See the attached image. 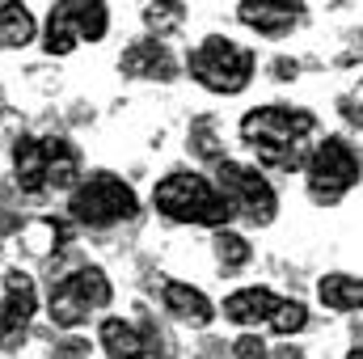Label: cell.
Segmentation results:
<instances>
[{"label": "cell", "instance_id": "6da1fadb", "mask_svg": "<svg viewBox=\"0 0 363 359\" xmlns=\"http://www.w3.org/2000/svg\"><path fill=\"white\" fill-rule=\"evenodd\" d=\"M313 131H317V114L300 106H258L241 118V140L254 148V157L267 170L279 174L304 165V144Z\"/></svg>", "mask_w": 363, "mask_h": 359}, {"label": "cell", "instance_id": "7a4b0ae2", "mask_svg": "<svg viewBox=\"0 0 363 359\" xmlns=\"http://www.w3.org/2000/svg\"><path fill=\"white\" fill-rule=\"evenodd\" d=\"M13 174L30 199H43L47 190H68L81 174V153L64 136H17L13 140Z\"/></svg>", "mask_w": 363, "mask_h": 359}, {"label": "cell", "instance_id": "3957f363", "mask_svg": "<svg viewBox=\"0 0 363 359\" xmlns=\"http://www.w3.org/2000/svg\"><path fill=\"white\" fill-rule=\"evenodd\" d=\"M152 207L178 224H203V228H228L233 220V203L224 199V190L203 174H186V170H174L157 182L152 190Z\"/></svg>", "mask_w": 363, "mask_h": 359}, {"label": "cell", "instance_id": "277c9868", "mask_svg": "<svg viewBox=\"0 0 363 359\" xmlns=\"http://www.w3.org/2000/svg\"><path fill=\"white\" fill-rule=\"evenodd\" d=\"M254 64H258L254 51L241 47V43H233L228 34H211V38H203V43L190 51V77H194L203 89L224 93V97L241 93L254 81Z\"/></svg>", "mask_w": 363, "mask_h": 359}, {"label": "cell", "instance_id": "5b68a950", "mask_svg": "<svg viewBox=\"0 0 363 359\" xmlns=\"http://www.w3.org/2000/svg\"><path fill=\"white\" fill-rule=\"evenodd\" d=\"M110 300H114V287H110L106 270H101V267H89V263H81L77 270H68V275L51 279L47 317H51L55 326L72 330V326H81V321L89 317V309H106Z\"/></svg>", "mask_w": 363, "mask_h": 359}, {"label": "cell", "instance_id": "8992f818", "mask_svg": "<svg viewBox=\"0 0 363 359\" xmlns=\"http://www.w3.org/2000/svg\"><path fill=\"white\" fill-rule=\"evenodd\" d=\"M72 220L77 224H89V228H110V224H123V220H135L140 216V199L135 190L114 174H89L72 190V203H68Z\"/></svg>", "mask_w": 363, "mask_h": 359}, {"label": "cell", "instance_id": "52a82bcc", "mask_svg": "<svg viewBox=\"0 0 363 359\" xmlns=\"http://www.w3.org/2000/svg\"><path fill=\"white\" fill-rule=\"evenodd\" d=\"M304 174H308V194L313 203L321 207H334L355 182H359V153L342 140V136H325L313 157L304 161Z\"/></svg>", "mask_w": 363, "mask_h": 359}, {"label": "cell", "instance_id": "ba28073f", "mask_svg": "<svg viewBox=\"0 0 363 359\" xmlns=\"http://www.w3.org/2000/svg\"><path fill=\"white\" fill-rule=\"evenodd\" d=\"M110 30V4L101 0H64L47 13V51L68 55L77 43H97Z\"/></svg>", "mask_w": 363, "mask_h": 359}, {"label": "cell", "instance_id": "9c48e42d", "mask_svg": "<svg viewBox=\"0 0 363 359\" xmlns=\"http://www.w3.org/2000/svg\"><path fill=\"white\" fill-rule=\"evenodd\" d=\"M216 186L224 190V199L233 203V211H241L250 224H271L279 211V194L258 170L241 165V161H220L216 165Z\"/></svg>", "mask_w": 363, "mask_h": 359}, {"label": "cell", "instance_id": "30bf717a", "mask_svg": "<svg viewBox=\"0 0 363 359\" xmlns=\"http://www.w3.org/2000/svg\"><path fill=\"white\" fill-rule=\"evenodd\" d=\"M118 68H123L127 77H140V81H174V77H178L174 55H169L165 43H157V38H140V43H131V47L123 51Z\"/></svg>", "mask_w": 363, "mask_h": 359}, {"label": "cell", "instance_id": "8fae6325", "mask_svg": "<svg viewBox=\"0 0 363 359\" xmlns=\"http://www.w3.org/2000/svg\"><path fill=\"white\" fill-rule=\"evenodd\" d=\"M237 17H241L250 30L267 34V38H283V34H291V30L300 26L304 4H300V0H283V4H254V0H241V4H237Z\"/></svg>", "mask_w": 363, "mask_h": 359}, {"label": "cell", "instance_id": "7c38bea8", "mask_svg": "<svg viewBox=\"0 0 363 359\" xmlns=\"http://www.w3.org/2000/svg\"><path fill=\"white\" fill-rule=\"evenodd\" d=\"M161 300H165V313H174L182 326H194V330L211 326V317H216L211 300H207L199 287L178 283V279H165V283H161Z\"/></svg>", "mask_w": 363, "mask_h": 359}, {"label": "cell", "instance_id": "4fadbf2b", "mask_svg": "<svg viewBox=\"0 0 363 359\" xmlns=\"http://www.w3.org/2000/svg\"><path fill=\"white\" fill-rule=\"evenodd\" d=\"M279 296H274L271 287H241V292H233L228 300H224V317L228 321H237V326H258V321H267L271 326L274 313H279Z\"/></svg>", "mask_w": 363, "mask_h": 359}, {"label": "cell", "instance_id": "5bb4252c", "mask_svg": "<svg viewBox=\"0 0 363 359\" xmlns=\"http://www.w3.org/2000/svg\"><path fill=\"white\" fill-rule=\"evenodd\" d=\"M97 338H101V347H106V355L110 359H148V343H144V334H140L135 326L118 321V317H106L101 330H97Z\"/></svg>", "mask_w": 363, "mask_h": 359}, {"label": "cell", "instance_id": "9a60e30c", "mask_svg": "<svg viewBox=\"0 0 363 359\" xmlns=\"http://www.w3.org/2000/svg\"><path fill=\"white\" fill-rule=\"evenodd\" d=\"M317 296H321V304L334 309V313L363 309V279L359 275H342V270H334V275H325V279L317 283Z\"/></svg>", "mask_w": 363, "mask_h": 359}, {"label": "cell", "instance_id": "2e32d148", "mask_svg": "<svg viewBox=\"0 0 363 359\" xmlns=\"http://www.w3.org/2000/svg\"><path fill=\"white\" fill-rule=\"evenodd\" d=\"M34 38V17L21 0H0V47H26Z\"/></svg>", "mask_w": 363, "mask_h": 359}, {"label": "cell", "instance_id": "e0dca14e", "mask_svg": "<svg viewBox=\"0 0 363 359\" xmlns=\"http://www.w3.org/2000/svg\"><path fill=\"white\" fill-rule=\"evenodd\" d=\"M21 237H26V254H34V258H47L51 250H60V245H68V228L60 224V220H34L30 228H21Z\"/></svg>", "mask_w": 363, "mask_h": 359}, {"label": "cell", "instance_id": "ac0fdd59", "mask_svg": "<svg viewBox=\"0 0 363 359\" xmlns=\"http://www.w3.org/2000/svg\"><path fill=\"white\" fill-rule=\"evenodd\" d=\"M211 250H216V263L224 270H241L250 258H254V245L241 237V233H216V241H211Z\"/></svg>", "mask_w": 363, "mask_h": 359}, {"label": "cell", "instance_id": "d6986e66", "mask_svg": "<svg viewBox=\"0 0 363 359\" xmlns=\"http://www.w3.org/2000/svg\"><path fill=\"white\" fill-rule=\"evenodd\" d=\"M190 148H194V157H203L207 165L228 161L224 148H220V136H216V118H194V123H190Z\"/></svg>", "mask_w": 363, "mask_h": 359}, {"label": "cell", "instance_id": "ffe728a7", "mask_svg": "<svg viewBox=\"0 0 363 359\" xmlns=\"http://www.w3.org/2000/svg\"><path fill=\"white\" fill-rule=\"evenodd\" d=\"M4 300L30 321V317H34V304H38V296H34V279H30L26 270H4Z\"/></svg>", "mask_w": 363, "mask_h": 359}, {"label": "cell", "instance_id": "44dd1931", "mask_svg": "<svg viewBox=\"0 0 363 359\" xmlns=\"http://www.w3.org/2000/svg\"><path fill=\"white\" fill-rule=\"evenodd\" d=\"M26 334H30V321L0 296V351H17L26 343Z\"/></svg>", "mask_w": 363, "mask_h": 359}, {"label": "cell", "instance_id": "7402d4cb", "mask_svg": "<svg viewBox=\"0 0 363 359\" xmlns=\"http://www.w3.org/2000/svg\"><path fill=\"white\" fill-rule=\"evenodd\" d=\"M182 21H186V4L169 0V4H148L144 9V26L157 30V34H174Z\"/></svg>", "mask_w": 363, "mask_h": 359}, {"label": "cell", "instance_id": "603a6c76", "mask_svg": "<svg viewBox=\"0 0 363 359\" xmlns=\"http://www.w3.org/2000/svg\"><path fill=\"white\" fill-rule=\"evenodd\" d=\"M304 326H308V309H304L300 300H283V304H279V313H274V321H271V330H274V334H283V338L300 334Z\"/></svg>", "mask_w": 363, "mask_h": 359}, {"label": "cell", "instance_id": "cb8c5ba5", "mask_svg": "<svg viewBox=\"0 0 363 359\" xmlns=\"http://www.w3.org/2000/svg\"><path fill=\"white\" fill-rule=\"evenodd\" d=\"M140 313H144V309H140ZM140 326H144L140 334H144V343H148V355H161V359H169V351H174V347H169V338H165V330L157 326V317H152V313H144V317H140Z\"/></svg>", "mask_w": 363, "mask_h": 359}, {"label": "cell", "instance_id": "d4e9b609", "mask_svg": "<svg viewBox=\"0 0 363 359\" xmlns=\"http://www.w3.org/2000/svg\"><path fill=\"white\" fill-rule=\"evenodd\" d=\"M338 114H342L351 127H359V131H363V81L351 93H342V97H338Z\"/></svg>", "mask_w": 363, "mask_h": 359}, {"label": "cell", "instance_id": "484cf974", "mask_svg": "<svg viewBox=\"0 0 363 359\" xmlns=\"http://www.w3.org/2000/svg\"><path fill=\"white\" fill-rule=\"evenodd\" d=\"M233 359H271V351H267V343L258 334H241L233 343Z\"/></svg>", "mask_w": 363, "mask_h": 359}, {"label": "cell", "instance_id": "4316f807", "mask_svg": "<svg viewBox=\"0 0 363 359\" xmlns=\"http://www.w3.org/2000/svg\"><path fill=\"white\" fill-rule=\"evenodd\" d=\"M51 359H89V343L85 338H64V343H55Z\"/></svg>", "mask_w": 363, "mask_h": 359}, {"label": "cell", "instance_id": "83f0119b", "mask_svg": "<svg viewBox=\"0 0 363 359\" xmlns=\"http://www.w3.org/2000/svg\"><path fill=\"white\" fill-rule=\"evenodd\" d=\"M271 72H274V81H296L300 64H296V60H287V55H279V60L271 64Z\"/></svg>", "mask_w": 363, "mask_h": 359}, {"label": "cell", "instance_id": "f1b7e54d", "mask_svg": "<svg viewBox=\"0 0 363 359\" xmlns=\"http://www.w3.org/2000/svg\"><path fill=\"white\" fill-rule=\"evenodd\" d=\"M17 228H21V216L0 207V237H9V233H17Z\"/></svg>", "mask_w": 363, "mask_h": 359}, {"label": "cell", "instance_id": "f546056e", "mask_svg": "<svg viewBox=\"0 0 363 359\" xmlns=\"http://www.w3.org/2000/svg\"><path fill=\"white\" fill-rule=\"evenodd\" d=\"M13 131H17V114H13L9 106H0V140H4V136H13Z\"/></svg>", "mask_w": 363, "mask_h": 359}, {"label": "cell", "instance_id": "4dcf8cb0", "mask_svg": "<svg viewBox=\"0 0 363 359\" xmlns=\"http://www.w3.org/2000/svg\"><path fill=\"white\" fill-rule=\"evenodd\" d=\"M271 359H304V351L300 347H279V351H271Z\"/></svg>", "mask_w": 363, "mask_h": 359}, {"label": "cell", "instance_id": "1f68e13d", "mask_svg": "<svg viewBox=\"0 0 363 359\" xmlns=\"http://www.w3.org/2000/svg\"><path fill=\"white\" fill-rule=\"evenodd\" d=\"M347 359H363V347H355V351H351V355H347Z\"/></svg>", "mask_w": 363, "mask_h": 359}]
</instances>
